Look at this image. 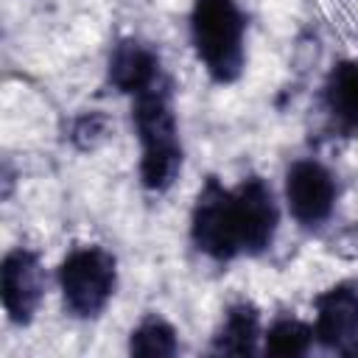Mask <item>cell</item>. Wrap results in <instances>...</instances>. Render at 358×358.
Returning <instances> with one entry per match:
<instances>
[{
  "instance_id": "6da1fadb",
  "label": "cell",
  "mask_w": 358,
  "mask_h": 358,
  "mask_svg": "<svg viewBox=\"0 0 358 358\" xmlns=\"http://www.w3.org/2000/svg\"><path fill=\"white\" fill-rule=\"evenodd\" d=\"M131 123L140 140V182L151 193H165L179 179L185 162L168 78L131 95Z\"/></svg>"
},
{
  "instance_id": "7a4b0ae2",
  "label": "cell",
  "mask_w": 358,
  "mask_h": 358,
  "mask_svg": "<svg viewBox=\"0 0 358 358\" xmlns=\"http://www.w3.org/2000/svg\"><path fill=\"white\" fill-rule=\"evenodd\" d=\"M190 42L215 84H232L246 64V17L235 0H193Z\"/></svg>"
},
{
  "instance_id": "3957f363",
  "label": "cell",
  "mask_w": 358,
  "mask_h": 358,
  "mask_svg": "<svg viewBox=\"0 0 358 358\" xmlns=\"http://www.w3.org/2000/svg\"><path fill=\"white\" fill-rule=\"evenodd\" d=\"M56 280L64 308L76 319H95L117 288V260L103 246H78L59 263Z\"/></svg>"
},
{
  "instance_id": "277c9868",
  "label": "cell",
  "mask_w": 358,
  "mask_h": 358,
  "mask_svg": "<svg viewBox=\"0 0 358 358\" xmlns=\"http://www.w3.org/2000/svg\"><path fill=\"white\" fill-rule=\"evenodd\" d=\"M190 241L201 255L218 263H229L243 255L235 190L224 187L215 176H207L196 193L190 210Z\"/></svg>"
},
{
  "instance_id": "5b68a950",
  "label": "cell",
  "mask_w": 358,
  "mask_h": 358,
  "mask_svg": "<svg viewBox=\"0 0 358 358\" xmlns=\"http://www.w3.org/2000/svg\"><path fill=\"white\" fill-rule=\"evenodd\" d=\"M338 182L333 171L319 159H296L285 171V204L296 224L313 229L322 227L336 207Z\"/></svg>"
},
{
  "instance_id": "8992f818",
  "label": "cell",
  "mask_w": 358,
  "mask_h": 358,
  "mask_svg": "<svg viewBox=\"0 0 358 358\" xmlns=\"http://www.w3.org/2000/svg\"><path fill=\"white\" fill-rule=\"evenodd\" d=\"M313 341L333 355L358 358V285H330L313 296Z\"/></svg>"
},
{
  "instance_id": "52a82bcc",
  "label": "cell",
  "mask_w": 358,
  "mask_h": 358,
  "mask_svg": "<svg viewBox=\"0 0 358 358\" xmlns=\"http://www.w3.org/2000/svg\"><path fill=\"white\" fill-rule=\"evenodd\" d=\"M45 268L36 252L17 246L0 263V299L14 324H31L45 296Z\"/></svg>"
},
{
  "instance_id": "ba28073f",
  "label": "cell",
  "mask_w": 358,
  "mask_h": 358,
  "mask_svg": "<svg viewBox=\"0 0 358 358\" xmlns=\"http://www.w3.org/2000/svg\"><path fill=\"white\" fill-rule=\"evenodd\" d=\"M238 215H241V238L243 255H263L277 235L280 227V207L274 199L271 185L263 176H246L235 187Z\"/></svg>"
},
{
  "instance_id": "9c48e42d",
  "label": "cell",
  "mask_w": 358,
  "mask_h": 358,
  "mask_svg": "<svg viewBox=\"0 0 358 358\" xmlns=\"http://www.w3.org/2000/svg\"><path fill=\"white\" fill-rule=\"evenodd\" d=\"M106 78L117 92L137 95L168 76L162 73L159 53L148 42L134 39V36H123V39H117V45L109 53Z\"/></svg>"
},
{
  "instance_id": "30bf717a",
  "label": "cell",
  "mask_w": 358,
  "mask_h": 358,
  "mask_svg": "<svg viewBox=\"0 0 358 358\" xmlns=\"http://www.w3.org/2000/svg\"><path fill=\"white\" fill-rule=\"evenodd\" d=\"M322 106L336 131L358 134V59H341L330 67L322 87Z\"/></svg>"
},
{
  "instance_id": "8fae6325",
  "label": "cell",
  "mask_w": 358,
  "mask_h": 358,
  "mask_svg": "<svg viewBox=\"0 0 358 358\" xmlns=\"http://www.w3.org/2000/svg\"><path fill=\"white\" fill-rule=\"evenodd\" d=\"M263 338L260 330V310L241 299L227 308L215 336H213V352L218 355H255L257 341Z\"/></svg>"
},
{
  "instance_id": "7c38bea8",
  "label": "cell",
  "mask_w": 358,
  "mask_h": 358,
  "mask_svg": "<svg viewBox=\"0 0 358 358\" xmlns=\"http://www.w3.org/2000/svg\"><path fill=\"white\" fill-rule=\"evenodd\" d=\"M313 344V324L296 316H280L263 333V352L274 358H299Z\"/></svg>"
},
{
  "instance_id": "4fadbf2b",
  "label": "cell",
  "mask_w": 358,
  "mask_h": 358,
  "mask_svg": "<svg viewBox=\"0 0 358 358\" xmlns=\"http://www.w3.org/2000/svg\"><path fill=\"white\" fill-rule=\"evenodd\" d=\"M179 350V338H176V327L171 322H165L162 316L151 313L145 316L129 336V352L131 355H143V358H168L176 355Z\"/></svg>"
}]
</instances>
